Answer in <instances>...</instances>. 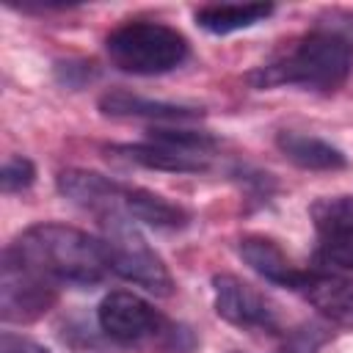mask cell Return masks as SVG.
Segmentation results:
<instances>
[{
  "label": "cell",
  "instance_id": "19",
  "mask_svg": "<svg viewBox=\"0 0 353 353\" xmlns=\"http://www.w3.org/2000/svg\"><path fill=\"white\" fill-rule=\"evenodd\" d=\"M0 353H50V350L44 345L28 339V336H19V334L6 331L0 336Z\"/></svg>",
  "mask_w": 353,
  "mask_h": 353
},
{
  "label": "cell",
  "instance_id": "6",
  "mask_svg": "<svg viewBox=\"0 0 353 353\" xmlns=\"http://www.w3.org/2000/svg\"><path fill=\"white\" fill-rule=\"evenodd\" d=\"M58 301V284L41 270L19 259L11 248L3 251L0 265V317L6 323H33L44 317Z\"/></svg>",
  "mask_w": 353,
  "mask_h": 353
},
{
  "label": "cell",
  "instance_id": "5",
  "mask_svg": "<svg viewBox=\"0 0 353 353\" xmlns=\"http://www.w3.org/2000/svg\"><path fill=\"white\" fill-rule=\"evenodd\" d=\"M97 221L102 226V245L110 270L124 281L143 287L152 295L168 298L174 292V276L163 262V256L146 243L138 223L121 212L99 215Z\"/></svg>",
  "mask_w": 353,
  "mask_h": 353
},
{
  "label": "cell",
  "instance_id": "16",
  "mask_svg": "<svg viewBox=\"0 0 353 353\" xmlns=\"http://www.w3.org/2000/svg\"><path fill=\"white\" fill-rule=\"evenodd\" d=\"M273 11H276L273 3H210V6H199L193 11V19L207 33L226 36L265 22Z\"/></svg>",
  "mask_w": 353,
  "mask_h": 353
},
{
  "label": "cell",
  "instance_id": "13",
  "mask_svg": "<svg viewBox=\"0 0 353 353\" xmlns=\"http://www.w3.org/2000/svg\"><path fill=\"white\" fill-rule=\"evenodd\" d=\"M99 110L105 116L116 119H146V121H193L201 116V110L176 105V102H160L149 97H138L130 91H108L99 97Z\"/></svg>",
  "mask_w": 353,
  "mask_h": 353
},
{
  "label": "cell",
  "instance_id": "14",
  "mask_svg": "<svg viewBox=\"0 0 353 353\" xmlns=\"http://www.w3.org/2000/svg\"><path fill=\"white\" fill-rule=\"evenodd\" d=\"M119 212L132 218L135 223H146L152 229H182L190 221L185 207L168 201L165 196H160L154 190L132 188V185H124Z\"/></svg>",
  "mask_w": 353,
  "mask_h": 353
},
{
  "label": "cell",
  "instance_id": "15",
  "mask_svg": "<svg viewBox=\"0 0 353 353\" xmlns=\"http://www.w3.org/2000/svg\"><path fill=\"white\" fill-rule=\"evenodd\" d=\"M276 146L292 165H298L303 171H339L347 165V157L342 149H336L334 143H328L317 135H309V132L281 130L276 135Z\"/></svg>",
  "mask_w": 353,
  "mask_h": 353
},
{
  "label": "cell",
  "instance_id": "10",
  "mask_svg": "<svg viewBox=\"0 0 353 353\" xmlns=\"http://www.w3.org/2000/svg\"><path fill=\"white\" fill-rule=\"evenodd\" d=\"M237 254H240V259H243L254 273H259L265 281L279 284V287H287V290H292V292L301 287V281H303V276H306V270L298 268V265L284 254V248H281L276 240L265 237V234H245V237H240Z\"/></svg>",
  "mask_w": 353,
  "mask_h": 353
},
{
  "label": "cell",
  "instance_id": "7",
  "mask_svg": "<svg viewBox=\"0 0 353 353\" xmlns=\"http://www.w3.org/2000/svg\"><path fill=\"white\" fill-rule=\"evenodd\" d=\"M212 306L221 320L245 331L281 334V312L279 306L254 284L243 281L232 273L212 276Z\"/></svg>",
  "mask_w": 353,
  "mask_h": 353
},
{
  "label": "cell",
  "instance_id": "1",
  "mask_svg": "<svg viewBox=\"0 0 353 353\" xmlns=\"http://www.w3.org/2000/svg\"><path fill=\"white\" fill-rule=\"evenodd\" d=\"M353 72V39L339 25H317L292 41L281 55L248 74L256 88L295 85L301 91L331 94Z\"/></svg>",
  "mask_w": 353,
  "mask_h": 353
},
{
  "label": "cell",
  "instance_id": "21",
  "mask_svg": "<svg viewBox=\"0 0 353 353\" xmlns=\"http://www.w3.org/2000/svg\"><path fill=\"white\" fill-rule=\"evenodd\" d=\"M232 353H237V350H232Z\"/></svg>",
  "mask_w": 353,
  "mask_h": 353
},
{
  "label": "cell",
  "instance_id": "18",
  "mask_svg": "<svg viewBox=\"0 0 353 353\" xmlns=\"http://www.w3.org/2000/svg\"><path fill=\"white\" fill-rule=\"evenodd\" d=\"M323 342H325V331H323V325H317V323H306V325L290 331V334L284 336V342H281L273 353H320Z\"/></svg>",
  "mask_w": 353,
  "mask_h": 353
},
{
  "label": "cell",
  "instance_id": "8",
  "mask_svg": "<svg viewBox=\"0 0 353 353\" xmlns=\"http://www.w3.org/2000/svg\"><path fill=\"white\" fill-rule=\"evenodd\" d=\"M317 234V262L353 270V196H323L309 210Z\"/></svg>",
  "mask_w": 353,
  "mask_h": 353
},
{
  "label": "cell",
  "instance_id": "4",
  "mask_svg": "<svg viewBox=\"0 0 353 353\" xmlns=\"http://www.w3.org/2000/svg\"><path fill=\"white\" fill-rule=\"evenodd\" d=\"M105 52L116 69L127 74L152 77L179 69L190 55V44L185 33L165 22L127 19L108 33Z\"/></svg>",
  "mask_w": 353,
  "mask_h": 353
},
{
  "label": "cell",
  "instance_id": "12",
  "mask_svg": "<svg viewBox=\"0 0 353 353\" xmlns=\"http://www.w3.org/2000/svg\"><path fill=\"white\" fill-rule=\"evenodd\" d=\"M110 152H116L119 157L152 168V171H171V174H201L210 168V154L204 152H188V149H176L168 146L163 141H146V143H121V146H110Z\"/></svg>",
  "mask_w": 353,
  "mask_h": 353
},
{
  "label": "cell",
  "instance_id": "20",
  "mask_svg": "<svg viewBox=\"0 0 353 353\" xmlns=\"http://www.w3.org/2000/svg\"><path fill=\"white\" fill-rule=\"evenodd\" d=\"M77 74L83 77V83H88V80L94 77V63H74V61H69V63H58V77H61L63 85L77 88V80H74Z\"/></svg>",
  "mask_w": 353,
  "mask_h": 353
},
{
  "label": "cell",
  "instance_id": "9",
  "mask_svg": "<svg viewBox=\"0 0 353 353\" xmlns=\"http://www.w3.org/2000/svg\"><path fill=\"white\" fill-rule=\"evenodd\" d=\"M55 188L63 199L94 212L97 218L119 212V201H121V190H124L121 182H116L105 174L88 171V168H63L55 176Z\"/></svg>",
  "mask_w": 353,
  "mask_h": 353
},
{
  "label": "cell",
  "instance_id": "2",
  "mask_svg": "<svg viewBox=\"0 0 353 353\" xmlns=\"http://www.w3.org/2000/svg\"><path fill=\"white\" fill-rule=\"evenodd\" d=\"M8 248L55 284L94 287L110 270L102 240L66 223H33Z\"/></svg>",
  "mask_w": 353,
  "mask_h": 353
},
{
  "label": "cell",
  "instance_id": "17",
  "mask_svg": "<svg viewBox=\"0 0 353 353\" xmlns=\"http://www.w3.org/2000/svg\"><path fill=\"white\" fill-rule=\"evenodd\" d=\"M33 182H36V165L28 157L11 154L3 163V171H0V188H3V193H22Z\"/></svg>",
  "mask_w": 353,
  "mask_h": 353
},
{
  "label": "cell",
  "instance_id": "11",
  "mask_svg": "<svg viewBox=\"0 0 353 353\" xmlns=\"http://www.w3.org/2000/svg\"><path fill=\"white\" fill-rule=\"evenodd\" d=\"M295 292L303 295L317 312H323L334 323L353 325V279H347L336 270H312L309 268Z\"/></svg>",
  "mask_w": 353,
  "mask_h": 353
},
{
  "label": "cell",
  "instance_id": "3",
  "mask_svg": "<svg viewBox=\"0 0 353 353\" xmlns=\"http://www.w3.org/2000/svg\"><path fill=\"white\" fill-rule=\"evenodd\" d=\"M97 323L108 339L124 347H154L160 353H188L196 339L185 325L171 323L160 309L135 292L113 290L97 309Z\"/></svg>",
  "mask_w": 353,
  "mask_h": 353
}]
</instances>
